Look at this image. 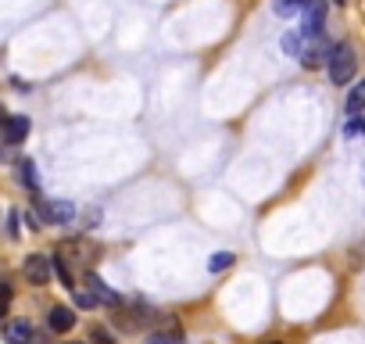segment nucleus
Returning a JSON list of instances; mask_svg holds the SVG:
<instances>
[{
    "mask_svg": "<svg viewBox=\"0 0 365 344\" xmlns=\"http://www.w3.org/2000/svg\"><path fill=\"white\" fill-rule=\"evenodd\" d=\"M76 305H79V308H93V305H101V301H97V298H93L90 290H83V287H76Z\"/></svg>",
    "mask_w": 365,
    "mask_h": 344,
    "instance_id": "16",
    "label": "nucleus"
},
{
    "mask_svg": "<svg viewBox=\"0 0 365 344\" xmlns=\"http://www.w3.org/2000/svg\"><path fill=\"white\" fill-rule=\"evenodd\" d=\"M304 4H308V0H276V15H294Z\"/></svg>",
    "mask_w": 365,
    "mask_h": 344,
    "instance_id": "14",
    "label": "nucleus"
},
{
    "mask_svg": "<svg viewBox=\"0 0 365 344\" xmlns=\"http://www.w3.org/2000/svg\"><path fill=\"white\" fill-rule=\"evenodd\" d=\"M147 344H182V337H179V330H168V333H150Z\"/></svg>",
    "mask_w": 365,
    "mask_h": 344,
    "instance_id": "13",
    "label": "nucleus"
},
{
    "mask_svg": "<svg viewBox=\"0 0 365 344\" xmlns=\"http://www.w3.org/2000/svg\"><path fill=\"white\" fill-rule=\"evenodd\" d=\"M230 265H233V251H215L212 262H208L212 273H222V269H230Z\"/></svg>",
    "mask_w": 365,
    "mask_h": 344,
    "instance_id": "12",
    "label": "nucleus"
},
{
    "mask_svg": "<svg viewBox=\"0 0 365 344\" xmlns=\"http://www.w3.org/2000/svg\"><path fill=\"white\" fill-rule=\"evenodd\" d=\"M265 344H279V340H265Z\"/></svg>",
    "mask_w": 365,
    "mask_h": 344,
    "instance_id": "18",
    "label": "nucleus"
},
{
    "mask_svg": "<svg viewBox=\"0 0 365 344\" xmlns=\"http://www.w3.org/2000/svg\"><path fill=\"white\" fill-rule=\"evenodd\" d=\"M4 340H8V344H33V326H29V323H8Z\"/></svg>",
    "mask_w": 365,
    "mask_h": 344,
    "instance_id": "9",
    "label": "nucleus"
},
{
    "mask_svg": "<svg viewBox=\"0 0 365 344\" xmlns=\"http://www.w3.org/2000/svg\"><path fill=\"white\" fill-rule=\"evenodd\" d=\"M347 111H351V115L365 111V79H358V83L351 86V93H347Z\"/></svg>",
    "mask_w": 365,
    "mask_h": 344,
    "instance_id": "10",
    "label": "nucleus"
},
{
    "mask_svg": "<svg viewBox=\"0 0 365 344\" xmlns=\"http://www.w3.org/2000/svg\"><path fill=\"white\" fill-rule=\"evenodd\" d=\"M326 26V0H308L304 8V22H301V36L304 40H315Z\"/></svg>",
    "mask_w": 365,
    "mask_h": 344,
    "instance_id": "3",
    "label": "nucleus"
},
{
    "mask_svg": "<svg viewBox=\"0 0 365 344\" xmlns=\"http://www.w3.org/2000/svg\"><path fill=\"white\" fill-rule=\"evenodd\" d=\"M68 344H79V340H68Z\"/></svg>",
    "mask_w": 365,
    "mask_h": 344,
    "instance_id": "20",
    "label": "nucleus"
},
{
    "mask_svg": "<svg viewBox=\"0 0 365 344\" xmlns=\"http://www.w3.org/2000/svg\"><path fill=\"white\" fill-rule=\"evenodd\" d=\"M11 298H15V290H11L8 283H0V319L8 315V308H11Z\"/></svg>",
    "mask_w": 365,
    "mask_h": 344,
    "instance_id": "15",
    "label": "nucleus"
},
{
    "mask_svg": "<svg viewBox=\"0 0 365 344\" xmlns=\"http://www.w3.org/2000/svg\"><path fill=\"white\" fill-rule=\"evenodd\" d=\"M47 326H51L54 333H68V330L76 326V312H72V308H65V305H54V308H51V315H47Z\"/></svg>",
    "mask_w": 365,
    "mask_h": 344,
    "instance_id": "6",
    "label": "nucleus"
},
{
    "mask_svg": "<svg viewBox=\"0 0 365 344\" xmlns=\"http://www.w3.org/2000/svg\"><path fill=\"white\" fill-rule=\"evenodd\" d=\"M40 212L47 223H72L76 219V208L68 201H40Z\"/></svg>",
    "mask_w": 365,
    "mask_h": 344,
    "instance_id": "5",
    "label": "nucleus"
},
{
    "mask_svg": "<svg viewBox=\"0 0 365 344\" xmlns=\"http://www.w3.org/2000/svg\"><path fill=\"white\" fill-rule=\"evenodd\" d=\"M86 287H90V294H93L101 305H111V301H118V298H115V290H111V287H108V283H104L97 273H90V276H86Z\"/></svg>",
    "mask_w": 365,
    "mask_h": 344,
    "instance_id": "7",
    "label": "nucleus"
},
{
    "mask_svg": "<svg viewBox=\"0 0 365 344\" xmlns=\"http://www.w3.org/2000/svg\"><path fill=\"white\" fill-rule=\"evenodd\" d=\"M19 176H22V183L29 187V191H36L40 187V180H36V165L26 158V161H19Z\"/></svg>",
    "mask_w": 365,
    "mask_h": 344,
    "instance_id": "11",
    "label": "nucleus"
},
{
    "mask_svg": "<svg viewBox=\"0 0 365 344\" xmlns=\"http://www.w3.org/2000/svg\"><path fill=\"white\" fill-rule=\"evenodd\" d=\"M26 136H29V118L26 115L0 118V151H4V147H19Z\"/></svg>",
    "mask_w": 365,
    "mask_h": 344,
    "instance_id": "2",
    "label": "nucleus"
},
{
    "mask_svg": "<svg viewBox=\"0 0 365 344\" xmlns=\"http://www.w3.org/2000/svg\"><path fill=\"white\" fill-rule=\"evenodd\" d=\"M329 51H333L329 44H315V47H308V51H301L297 58H301V61H304L308 69H319L322 61H329Z\"/></svg>",
    "mask_w": 365,
    "mask_h": 344,
    "instance_id": "8",
    "label": "nucleus"
},
{
    "mask_svg": "<svg viewBox=\"0 0 365 344\" xmlns=\"http://www.w3.org/2000/svg\"><path fill=\"white\" fill-rule=\"evenodd\" d=\"M90 340H93V344H115V337H111L104 326H93V330H90Z\"/></svg>",
    "mask_w": 365,
    "mask_h": 344,
    "instance_id": "17",
    "label": "nucleus"
},
{
    "mask_svg": "<svg viewBox=\"0 0 365 344\" xmlns=\"http://www.w3.org/2000/svg\"><path fill=\"white\" fill-rule=\"evenodd\" d=\"M326 69H329V79H333V86H347V83L354 79L358 58H354V51H351L347 44H340V47H333V51H329V61H326Z\"/></svg>",
    "mask_w": 365,
    "mask_h": 344,
    "instance_id": "1",
    "label": "nucleus"
},
{
    "mask_svg": "<svg viewBox=\"0 0 365 344\" xmlns=\"http://www.w3.org/2000/svg\"><path fill=\"white\" fill-rule=\"evenodd\" d=\"M22 273H26L29 283H47L51 273H54V258H51V255H29Z\"/></svg>",
    "mask_w": 365,
    "mask_h": 344,
    "instance_id": "4",
    "label": "nucleus"
},
{
    "mask_svg": "<svg viewBox=\"0 0 365 344\" xmlns=\"http://www.w3.org/2000/svg\"><path fill=\"white\" fill-rule=\"evenodd\" d=\"M0 118H4V108H0Z\"/></svg>",
    "mask_w": 365,
    "mask_h": 344,
    "instance_id": "19",
    "label": "nucleus"
}]
</instances>
